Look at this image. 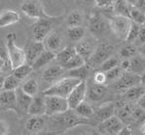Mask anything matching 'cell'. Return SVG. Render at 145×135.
<instances>
[{
  "mask_svg": "<svg viewBox=\"0 0 145 135\" xmlns=\"http://www.w3.org/2000/svg\"><path fill=\"white\" fill-rule=\"evenodd\" d=\"M117 135H133V131H131V127L125 125V126L120 130V132Z\"/></svg>",
  "mask_w": 145,
  "mask_h": 135,
  "instance_id": "c3c4849f",
  "label": "cell"
},
{
  "mask_svg": "<svg viewBox=\"0 0 145 135\" xmlns=\"http://www.w3.org/2000/svg\"><path fill=\"white\" fill-rule=\"evenodd\" d=\"M6 48L8 55L11 59L14 69L22 66L26 63L25 50L16 44V34L14 32H9L6 36Z\"/></svg>",
  "mask_w": 145,
  "mask_h": 135,
  "instance_id": "3957f363",
  "label": "cell"
},
{
  "mask_svg": "<svg viewBox=\"0 0 145 135\" xmlns=\"http://www.w3.org/2000/svg\"><path fill=\"white\" fill-rule=\"evenodd\" d=\"M21 11L31 19L41 20L52 18L45 13L43 4L40 0H24L21 4Z\"/></svg>",
  "mask_w": 145,
  "mask_h": 135,
  "instance_id": "5b68a950",
  "label": "cell"
},
{
  "mask_svg": "<svg viewBox=\"0 0 145 135\" xmlns=\"http://www.w3.org/2000/svg\"><path fill=\"white\" fill-rule=\"evenodd\" d=\"M45 49L43 41H37V40L31 41L25 49L26 63L32 66L33 63L38 59V57L45 51Z\"/></svg>",
  "mask_w": 145,
  "mask_h": 135,
  "instance_id": "5bb4252c",
  "label": "cell"
},
{
  "mask_svg": "<svg viewBox=\"0 0 145 135\" xmlns=\"http://www.w3.org/2000/svg\"><path fill=\"white\" fill-rule=\"evenodd\" d=\"M145 93V88L142 85L138 84L135 86L131 87V88L126 90V91L122 92V100L129 101V102H135L137 103L138 99L141 97Z\"/></svg>",
  "mask_w": 145,
  "mask_h": 135,
  "instance_id": "7402d4cb",
  "label": "cell"
},
{
  "mask_svg": "<svg viewBox=\"0 0 145 135\" xmlns=\"http://www.w3.org/2000/svg\"><path fill=\"white\" fill-rule=\"evenodd\" d=\"M129 18L133 22H135L139 26H143L145 22V13L141 12L140 10L135 7H131Z\"/></svg>",
  "mask_w": 145,
  "mask_h": 135,
  "instance_id": "ab89813d",
  "label": "cell"
},
{
  "mask_svg": "<svg viewBox=\"0 0 145 135\" xmlns=\"http://www.w3.org/2000/svg\"><path fill=\"white\" fill-rule=\"evenodd\" d=\"M21 16L19 13L12 9H5L0 15V28H4L6 26H12L20 22Z\"/></svg>",
  "mask_w": 145,
  "mask_h": 135,
  "instance_id": "ffe728a7",
  "label": "cell"
},
{
  "mask_svg": "<svg viewBox=\"0 0 145 135\" xmlns=\"http://www.w3.org/2000/svg\"><path fill=\"white\" fill-rule=\"evenodd\" d=\"M120 63H121V61H120V57L119 55L118 56H111L109 59H107L105 62L102 63L101 65L99 66V69L101 71H104V73H106V71H110V69H114V68L120 66Z\"/></svg>",
  "mask_w": 145,
  "mask_h": 135,
  "instance_id": "74e56055",
  "label": "cell"
},
{
  "mask_svg": "<svg viewBox=\"0 0 145 135\" xmlns=\"http://www.w3.org/2000/svg\"><path fill=\"white\" fill-rule=\"evenodd\" d=\"M89 30L95 36H100L107 30V22L100 14H93L89 20Z\"/></svg>",
  "mask_w": 145,
  "mask_h": 135,
  "instance_id": "9a60e30c",
  "label": "cell"
},
{
  "mask_svg": "<svg viewBox=\"0 0 145 135\" xmlns=\"http://www.w3.org/2000/svg\"><path fill=\"white\" fill-rule=\"evenodd\" d=\"M85 135H91V134H85Z\"/></svg>",
  "mask_w": 145,
  "mask_h": 135,
  "instance_id": "91938a15",
  "label": "cell"
},
{
  "mask_svg": "<svg viewBox=\"0 0 145 135\" xmlns=\"http://www.w3.org/2000/svg\"><path fill=\"white\" fill-rule=\"evenodd\" d=\"M108 93V88L106 85L97 84L93 80L90 85H88L87 89V98L91 102H99L106 97Z\"/></svg>",
  "mask_w": 145,
  "mask_h": 135,
  "instance_id": "4fadbf2b",
  "label": "cell"
},
{
  "mask_svg": "<svg viewBox=\"0 0 145 135\" xmlns=\"http://www.w3.org/2000/svg\"><path fill=\"white\" fill-rule=\"evenodd\" d=\"M56 58H57V53L45 49V51L39 56L38 59L33 63L32 65L33 69H39L41 68L47 66L51 62H53L54 60H56Z\"/></svg>",
  "mask_w": 145,
  "mask_h": 135,
  "instance_id": "d4e9b609",
  "label": "cell"
},
{
  "mask_svg": "<svg viewBox=\"0 0 145 135\" xmlns=\"http://www.w3.org/2000/svg\"><path fill=\"white\" fill-rule=\"evenodd\" d=\"M53 19V18H51ZM51 19H41L37 20L32 24V35L34 40L37 41H44L45 38L53 31V22Z\"/></svg>",
  "mask_w": 145,
  "mask_h": 135,
  "instance_id": "30bf717a",
  "label": "cell"
},
{
  "mask_svg": "<svg viewBox=\"0 0 145 135\" xmlns=\"http://www.w3.org/2000/svg\"><path fill=\"white\" fill-rule=\"evenodd\" d=\"M137 54V47L135 46L133 44H128L120 49L119 57L121 59H131Z\"/></svg>",
  "mask_w": 145,
  "mask_h": 135,
  "instance_id": "f35d334b",
  "label": "cell"
},
{
  "mask_svg": "<svg viewBox=\"0 0 145 135\" xmlns=\"http://www.w3.org/2000/svg\"><path fill=\"white\" fill-rule=\"evenodd\" d=\"M0 60H1V73H10L14 69L11 59L8 55L6 45H2L0 49Z\"/></svg>",
  "mask_w": 145,
  "mask_h": 135,
  "instance_id": "f1b7e54d",
  "label": "cell"
},
{
  "mask_svg": "<svg viewBox=\"0 0 145 135\" xmlns=\"http://www.w3.org/2000/svg\"><path fill=\"white\" fill-rule=\"evenodd\" d=\"M22 89L24 90V92H25L26 94H28L31 97L38 95L39 92V85L36 79L34 78H30V79L26 80L25 82L23 84Z\"/></svg>",
  "mask_w": 145,
  "mask_h": 135,
  "instance_id": "e575fe53",
  "label": "cell"
},
{
  "mask_svg": "<svg viewBox=\"0 0 145 135\" xmlns=\"http://www.w3.org/2000/svg\"><path fill=\"white\" fill-rule=\"evenodd\" d=\"M77 54L76 48L75 46H66L64 48H62L59 52L57 53V63L59 65H61L62 68H64L66 64L70 60H72L75 57V55Z\"/></svg>",
  "mask_w": 145,
  "mask_h": 135,
  "instance_id": "44dd1931",
  "label": "cell"
},
{
  "mask_svg": "<svg viewBox=\"0 0 145 135\" xmlns=\"http://www.w3.org/2000/svg\"><path fill=\"white\" fill-rule=\"evenodd\" d=\"M74 111L79 116L84 118H89V120H91V118H93V114H95L93 108L87 101H84L83 103H81Z\"/></svg>",
  "mask_w": 145,
  "mask_h": 135,
  "instance_id": "d6a6232c",
  "label": "cell"
},
{
  "mask_svg": "<svg viewBox=\"0 0 145 135\" xmlns=\"http://www.w3.org/2000/svg\"><path fill=\"white\" fill-rule=\"evenodd\" d=\"M133 44L135 45V46H137V48H139L140 46L145 44V28L143 26H141L140 31H139V33H138V36Z\"/></svg>",
  "mask_w": 145,
  "mask_h": 135,
  "instance_id": "f6af8a7d",
  "label": "cell"
},
{
  "mask_svg": "<svg viewBox=\"0 0 145 135\" xmlns=\"http://www.w3.org/2000/svg\"><path fill=\"white\" fill-rule=\"evenodd\" d=\"M93 81L97 84H102V85H106L107 84V78H106V73L104 71H97L93 75Z\"/></svg>",
  "mask_w": 145,
  "mask_h": 135,
  "instance_id": "7bdbcfd3",
  "label": "cell"
},
{
  "mask_svg": "<svg viewBox=\"0 0 145 135\" xmlns=\"http://www.w3.org/2000/svg\"><path fill=\"white\" fill-rule=\"evenodd\" d=\"M120 67L124 71H129L131 67V61L130 59H123L120 63Z\"/></svg>",
  "mask_w": 145,
  "mask_h": 135,
  "instance_id": "bcb514c9",
  "label": "cell"
},
{
  "mask_svg": "<svg viewBox=\"0 0 145 135\" xmlns=\"http://www.w3.org/2000/svg\"><path fill=\"white\" fill-rule=\"evenodd\" d=\"M82 80L78 79L71 76H65L59 79V81L48 87L45 91L42 92V94L45 96H59V97L67 98L69 94L72 92V90L81 82Z\"/></svg>",
  "mask_w": 145,
  "mask_h": 135,
  "instance_id": "7a4b0ae2",
  "label": "cell"
},
{
  "mask_svg": "<svg viewBox=\"0 0 145 135\" xmlns=\"http://www.w3.org/2000/svg\"><path fill=\"white\" fill-rule=\"evenodd\" d=\"M85 1H86L87 3L91 4V3H95V0H85Z\"/></svg>",
  "mask_w": 145,
  "mask_h": 135,
  "instance_id": "6f0895ef",
  "label": "cell"
},
{
  "mask_svg": "<svg viewBox=\"0 0 145 135\" xmlns=\"http://www.w3.org/2000/svg\"><path fill=\"white\" fill-rule=\"evenodd\" d=\"M116 105V116L126 124H131L135 122L133 113L137 108V103L129 101L120 100L115 103Z\"/></svg>",
  "mask_w": 145,
  "mask_h": 135,
  "instance_id": "ba28073f",
  "label": "cell"
},
{
  "mask_svg": "<svg viewBox=\"0 0 145 135\" xmlns=\"http://www.w3.org/2000/svg\"><path fill=\"white\" fill-rule=\"evenodd\" d=\"M17 92V107L24 113H28V109H29L31 102H32L33 97H31L24 90L21 88H18L16 90Z\"/></svg>",
  "mask_w": 145,
  "mask_h": 135,
  "instance_id": "cb8c5ba5",
  "label": "cell"
},
{
  "mask_svg": "<svg viewBox=\"0 0 145 135\" xmlns=\"http://www.w3.org/2000/svg\"><path fill=\"white\" fill-rule=\"evenodd\" d=\"M86 30L83 26H74V28H68L67 35L72 41L79 42L82 39H84Z\"/></svg>",
  "mask_w": 145,
  "mask_h": 135,
  "instance_id": "8d00e7d4",
  "label": "cell"
},
{
  "mask_svg": "<svg viewBox=\"0 0 145 135\" xmlns=\"http://www.w3.org/2000/svg\"><path fill=\"white\" fill-rule=\"evenodd\" d=\"M21 81L15 75H9L1 79V90H17L19 88Z\"/></svg>",
  "mask_w": 145,
  "mask_h": 135,
  "instance_id": "1f68e13d",
  "label": "cell"
},
{
  "mask_svg": "<svg viewBox=\"0 0 145 135\" xmlns=\"http://www.w3.org/2000/svg\"><path fill=\"white\" fill-rule=\"evenodd\" d=\"M140 28H141V26L135 24V22H133L125 41H126L128 44H133L138 36V33H139V31H140Z\"/></svg>",
  "mask_w": 145,
  "mask_h": 135,
  "instance_id": "60d3db41",
  "label": "cell"
},
{
  "mask_svg": "<svg viewBox=\"0 0 145 135\" xmlns=\"http://www.w3.org/2000/svg\"><path fill=\"white\" fill-rule=\"evenodd\" d=\"M124 126L125 123L117 116H113L112 118L100 122L97 129L102 135H117Z\"/></svg>",
  "mask_w": 145,
  "mask_h": 135,
  "instance_id": "7c38bea8",
  "label": "cell"
},
{
  "mask_svg": "<svg viewBox=\"0 0 145 135\" xmlns=\"http://www.w3.org/2000/svg\"><path fill=\"white\" fill-rule=\"evenodd\" d=\"M87 89H88V83L86 80H82L79 84L72 90L67 99L69 105V109L75 110L81 103L86 101L87 99Z\"/></svg>",
  "mask_w": 145,
  "mask_h": 135,
  "instance_id": "8fae6325",
  "label": "cell"
},
{
  "mask_svg": "<svg viewBox=\"0 0 145 135\" xmlns=\"http://www.w3.org/2000/svg\"><path fill=\"white\" fill-rule=\"evenodd\" d=\"M75 48H76L77 53L86 61V63L89 62V60L91 59V57L93 56V54L95 50L93 42L90 39H87V38L86 39L84 38L81 41L78 42Z\"/></svg>",
  "mask_w": 145,
  "mask_h": 135,
  "instance_id": "d6986e66",
  "label": "cell"
},
{
  "mask_svg": "<svg viewBox=\"0 0 145 135\" xmlns=\"http://www.w3.org/2000/svg\"><path fill=\"white\" fill-rule=\"evenodd\" d=\"M2 135H5V124H4V121H2Z\"/></svg>",
  "mask_w": 145,
  "mask_h": 135,
  "instance_id": "9f6ffc18",
  "label": "cell"
},
{
  "mask_svg": "<svg viewBox=\"0 0 145 135\" xmlns=\"http://www.w3.org/2000/svg\"><path fill=\"white\" fill-rule=\"evenodd\" d=\"M27 114L30 116H46V98L43 94L33 97Z\"/></svg>",
  "mask_w": 145,
  "mask_h": 135,
  "instance_id": "ac0fdd59",
  "label": "cell"
},
{
  "mask_svg": "<svg viewBox=\"0 0 145 135\" xmlns=\"http://www.w3.org/2000/svg\"><path fill=\"white\" fill-rule=\"evenodd\" d=\"M140 132L145 135V120L140 124Z\"/></svg>",
  "mask_w": 145,
  "mask_h": 135,
  "instance_id": "db71d44e",
  "label": "cell"
},
{
  "mask_svg": "<svg viewBox=\"0 0 145 135\" xmlns=\"http://www.w3.org/2000/svg\"><path fill=\"white\" fill-rule=\"evenodd\" d=\"M45 96V95H44ZM46 98V116H51L65 113L69 110L67 99L59 96H45Z\"/></svg>",
  "mask_w": 145,
  "mask_h": 135,
  "instance_id": "52a82bcc",
  "label": "cell"
},
{
  "mask_svg": "<svg viewBox=\"0 0 145 135\" xmlns=\"http://www.w3.org/2000/svg\"><path fill=\"white\" fill-rule=\"evenodd\" d=\"M109 28L112 32L121 40H126L127 35L129 33L131 24L130 18L123 17V16H114L109 19Z\"/></svg>",
  "mask_w": 145,
  "mask_h": 135,
  "instance_id": "8992f818",
  "label": "cell"
},
{
  "mask_svg": "<svg viewBox=\"0 0 145 135\" xmlns=\"http://www.w3.org/2000/svg\"><path fill=\"white\" fill-rule=\"evenodd\" d=\"M0 102L3 107H17V92L16 90H2L0 94Z\"/></svg>",
  "mask_w": 145,
  "mask_h": 135,
  "instance_id": "83f0119b",
  "label": "cell"
},
{
  "mask_svg": "<svg viewBox=\"0 0 145 135\" xmlns=\"http://www.w3.org/2000/svg\"><path fill=\"white\" fill-rule=\"evenodd\" d=\"M106 78H107V84L110 82H114L116 80L118 79V78L121 76L123 73H124V71L121 69V67L118 66L114 68V69H110V71H106Z\"/></svg>",
  "mask_w": 145,
  "mask_h": 135,
  "instance_id": "b9f144b4",
  "label": "cell"
},
{
  "mask_svg": "<svg viewBox=\"0 0 145 135\" xmlns=\"http://www.w3.org/2000/svg\"><path fill=\"white\" fill-rule=\"evenodd\" d=\"M115 0H95V6H97L99 8L101 9H109L112 8L114 6Z\"/></svg>",
  "mask_w": 145,
  "mask_h": 135,
  "instance_id": "ee69618b",
  "label": "cell"
},
{
  "mask_svg": "<svg viewBox=\"0 0 145 135\" xmlns=\"http://www.w3.org/2000/svg\"><path fill=\"white\" fill-rule=\"evenodd\" d=\"M133 7L140 10L141 12L145 13V0H137V2L135 3V5Z\"/></svg>",
  "mask_w": 145,
  "mask_h": 135,
  "instance_id": "7dc6e473",
  "label": "cell"
},
{
  "mask_svg": "<svg viewBox=\"0 0 145 135\" xmlns=\"http://www.w3.org/2000/svg\"><path fill=\"white\" fill-rule=\"evenodd\" d=\"M43 42L47 50H50V51H53V52L57 53V51L61 47L62 38L61 36V34L57 33V31H52V32L45 38V40H44Z\"/></svg>",
  "mask_w": 145,
  "mask_h": 135,
  "instance_id": "603a6c76",
  "label": "cell"
},
{
  "mask_svg": "<svg viewBox=\"0 0 145 135\" xmlns=\"http://www.w3.org/2000/svg\"><path fill=\"white\" fill-rule=\"evenodd\" d=\"M116 47L114 44L110 42H101L95 47V50L93 52V56L89 60V63L91 67H99L102 63H104L107 59L114 55Z\"/></svg>",
  "mask_w": 145,
  "mask_h": 135,
  "instance_id": "277c9868",
  "label": "cell"
},
{
  "mask_svg": "<svg viewBox=\"0 0 145 135\" xmlns=\"http://www.w3.org/2000/svg\"><path fill=\"white\" fill-rule=\"evenodd\" d=\"M138 49H139L140 54H141L142 56H144V57H145V44H143L142 46H140Z\"/></svg>",
  "mask_w": 145,
  "mask_h": 135,
  "instance_id": "f5cc1de1",
  "label": "cell"
},
{
  "mask_svg": "<svg viewBox=\"0 0 145 135\" xmlns=\"http://www.w3.org/2000/svg\"><path fill=\"white\" fill-rule=\"evenodd\" d=\"M64 73H65V69H63L61 65L56 64L47 68L42 75V78L45 82L54 84L59 79H61Z\"/></svg>",
  "mask_w": 145,
  "mask_h": 135,
  "instance_id": "2e32d148",
  "label": "cell"
},
{
  "mask_svg": "<svg viewBox=\"0 0 145 135\" xmlns=\"http://www.w3.org/2000/svg\"><path fill=\"white\" fill-rule=\"evenodd\" d=\"M45 123L43 116H30L25 123V128L29 132H38L43 129Z\"/></svg>",
  "mask_w": 145,
  "mask_h": 135,
  "instance_id": "4316f807",
  "label": "cell"
},
{
  "mask_svg": "<svg viewBox=\"0 0 145 135\" xmlns=\"http://www.w3.org/2000/svg\"><path fill=\"white\" fill-rule=\"evenodd\" d=\"M90 121L91 120L81 118L75 113L74 110L70 109L65 113L51 116V125H52L53 131H57V133L67 130L69 128L75 127L77 125L90 124Z\"/></svg>",
  "mask_w": 145,
  "mask_h": 135,
  "instance_id": "6da1fadb",
  "label": "cell"
},
{
  "mask_svg": "<svg viewBox=\"0 0 145 135\" xmlns=\"http://www.w3.org/2000/svg\"><path fill=\"white\" fill-rule=\"evenodd\" d=\"M139 77H140V85H142L145 88V71L139 76Z\"/></svg>",
  "mask_w": 145,
  "mask_h": 135,
  "instance_id": "816d5d0a",
  "label": "cell"
},
{
  "mask_svg": "<svg viewBox=\"0 0 145 135\" xmlns=\"http://www.w3.org/2000/svg\"><path fill=\"white\" fill-rule=\"evenodd\" d=\"M32 71H33L32 66L29 64H27V63H25V64L22 65V66H20V67H18L13 69L12 75H15L17 78H19L20 80H23L27 75H29Z\"/></svg>",
  "mask_w": 145,
  "mask_h": 135,
  "instance_id": "d590c367",
  "label": "cell"
},
{
  "mask_svg": "<svg viewBox=\"0 0 145 135\" xmlns=\"http://www.w3.org/2000/svg\"><path fill=\"white\" fill-rule=\"evenodd\" d=\"M127 2H128L129 4H130V5L131 6V7H133V6L135 5V3H137V0H126Z\"/></svg>",
  "mask_w": 145,
  "mask_h": 135,
  "instance_id": "11a10c76",
  "label": "cell"
},
{
  "mask_svg": "<svg viewBox=\"0 0 145 135\" xmlns=\"http://www.w3.org/2000/svg\"><path fill=\"white\" fill-rule=\"evenodd\" d=\"M113 9H114L115 16H123V17L129 18L131 6L126 0H115Z\"/></svg>",
  "mask_w": 145,
  "mask_h": 135,
  "instance_id": "4dcf8cb0",
  "label": "cell"
},
{
  "mask_svg": "<svg viewBox=\"0 0 145 135\" xmlns=\"http://www.w3.org/2000/svg\"><path fill=\"white\" fill-rule=\"evenodd\" d=\"M83 13L79 10L71 11L66 18V24L68 28H74V26H81L83 24Z\"/></svg>",
  "mask_w": 145,
  "mask_h": 135,
  "instance_id": "f546056e",
  "label": "cell"
},
{
  "mask_svg": "<svg viewBox=\"0 0 145 135\" xmlns=\"http://www.w3.org/2000/svg\"><path fill=\"white\" fill-rule=\"evenodd\" d=\"M131 61L130 73H133L137 75H141L145 71V57L141 54H137L135 57H133Z\"/></svg>",
  "mask_w": 145,
  "mask_h": 135,
  "instance_id": "484cf974",
  "label": "cell"
},
{
  "mask_svg": "<svg viewBox=\"0 0 145 135\" xmlns=\"http://www.w3.org/2000/svg\"><path fill=\"white\" fill-rule=\"evenodd\" d=\"M140 84V77L139 75H137L130 71H124V73L114 81L111 85L113 89L119 92H124L126 90Z\"/></svg>",
  "mask_w": 145,
  "mask_h": 135,
  "instance_id": "9c48e42d",
  "label": "cell"
},
{
  "mask_svg": "<svg viewBox=\"0 0 145 135\" xmlns=\"http://www.w3.org/2000/svg\"><path fill=\"white\" fill-rule=\"evenodd\" d=\"M57 131H53V130H40V131L36 132L34 135H57Z\"/></svg>",
  "mask_w": 145,
  "mask_h": 135,
  "instance_id": "681fc988",
  "label": "cell"
},
{
  "mask_svg": "<svg viewBox=\"0 0 145 135\" xmlns=\"http://www.w3.org/2000/svg\"><path fill=\"white\" fill-rule=\"evenodd\" d=\"M90 69H91V66L86 63L84 66L69 71L68 76L78 78L80 80H86V78L88 77L89 73H90Z\"/></svg>",
  "mask_w": 145,
  "mask_h": 135,
  "instance_id": "836d02e7",
  "label": "cell"
},
{
  "mask_svg": "<svg viewBox=\"0 0 145 135\" xmlns=\"http://www.w3.org/2000/svg\"><path fill=\"white\" fill-rule=\"evenodd\" d=\"M113 116H116V105L114 102H107L100 105L97 110H95L93 114L99 123L112 118Z\"/></svg>",
  "mask_w": 145,
  "mask_h": 135,
  "instance_id": "e0dca14e",
  "label": "cell"
},
{
  "mask_svg": "<svg viewBox=\"0 0 145 135\" xmlns=\"http://www.w3.org/2000/svg\"><path fill=\"white\" fill-rule=\"evenodd\" d=\"M137 104L139 106V107L141 108L142 110H144V111H145V93L139 99H138Z\"/></svg>",
  "mask_w": 145,
  "mask_h": 135,
  "instance_id": "f907efd6",
  "label": "cell"
},
{
  "mask_svg": "<svg viewBox=\"0 0 145 135\" xmlns=\"http://www.w3.org/2000/svg\"><path fill=\"white\" fill-rule=\"evenodd\" d=\"M143 26H144V28H145V22H144V24H143Z\"/></svg>",
  "mask_w": 145,
  "mask_h": 135,
  "instance_id": "680465c9",
  "label": "cell"
}]
</instances>
